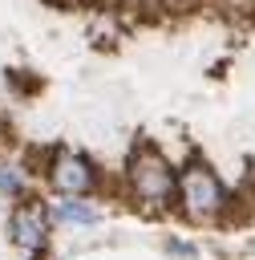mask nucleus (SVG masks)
I'll return each instance as SVG.
<instances>
[{
    "mask_svg": "<svg viewBox=\"0 0 255 260\" xmlns=\"http://www.w3.org/2000/svg\"><path fill=\"white\" fill-rule=\"evenodd\" d=\"M125 187H130V199L142 203L146 211H166L174 207V195H178V167L154 142H138L125 158Z\"/></svg>",
    "mask_w": 255,
    "mask_h": 260,
    "instance_id": "f257e3e1",
    "label": "nucleus"
},
{
    "mask_svg": "<svg viewBox=\"0 0 255 260\" xmlns=\"http://www.w3.org/2000/svg\"><path fill=\"white\" fill-rule=\"evenodd\" d=\"M174 207H178L186 219H194V223H210V219H219V215L231 207V195H227L223 179L210 171V162L190 158L186 167H178Z\"/></svg>",
    "mask_w": 255,
    "mask_h": 260,
    "instance_id": "f03ea898",
    "label": "nucleus"
},
{
    "mask_svg": "<svg viewBox=\"0 0 255 260\" xmlns=\"http://www.w3.org/2000/svg\"><path fill=\"white\" fill-rule=\"evenodd\" d=\"M45 179L61 199H85L101 187V171L93 167V158H85L81 150H69V146H57L49 154Z\"/></svg>",
    "mask_w": 255,
    "mask_h": 260,
    "instance_id": "7ed1b4c3",
    "label": "nucleus"
},
{
    "mask_svg": "<svg viewBox=\"0 0 255 260\" xmlns=\"http://www.w3.org/2000/svg\"><path fill=\"white\" fill-rule=\"evenodd\" d=\"M49 223H53V211L40 203V199H16L12 207H8V240L16 244V248H24V252H36V248H45V240H49Z\"/></svg>",
    "mask_w": 255,
    "mask_h": 260,
    "instance_id": "20e7f679",
    "label": "nucleus"
},
{
    "mask_svg": "<svg viewBox=\"0 0 255 260\" xmlns=\"http://www.w3.org/2000/svg\"><path fill=\"white\" fill-rule=\"evenodd\" d=\"M53 219H57V223H73V228H93V223L101 219V211H97L93 203H85V199H61V203L53 207Z\"/></svg>",
    "mask_w": 255,
    "mask_h": 260,
    "instance_id": "39448f33",
    "label": "nucleus"
},
{
    "mask_svg": "<svg viewBox=\"0 0 255 260\" xmlns=\"http://www.w3.org/2000/svg\"><path fill=\"white\" fill-rule=\"evenodd\" d=\"M24 191H28L24 171H20L12 158H4V154H0V195H8V199L16 203V199H24Z\"/></svg>",
    "mask_w": 255,
    "mask_h": 260,
    "instance_id": "423d86ee",
    "label": "nucleus"
}]
</instances>
